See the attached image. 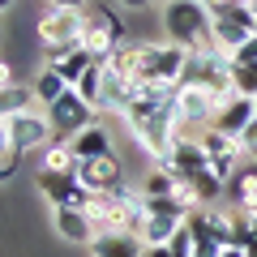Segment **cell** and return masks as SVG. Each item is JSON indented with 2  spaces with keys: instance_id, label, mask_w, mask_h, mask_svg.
<instances>
[{
  "instance_id": "obj_19",
  "label": "cell",
  "mask_w": 257,
  "mask_h": 257,
  "mask_svg": "<svg viewBox=\"0 0 257 257\" xmlns=\"http://www.w3.org/2000/svg\"><path fill=\"white\" fill-rule=\"evenodd\" d=\"M35 86H26V82H13V86H5L0 90V116L9 120V116H22V111H30L35 107Z\"/></svg>"
},
{
  "instance_id": "obj_26",
  "label": "cell",
  "mask_w": 257,
  "mask_h": 257,
  "mask_svg": "<svg viewBox=\"0 0 257 257\" xmlns=\"http://www.w3.org/2000/svg\"><path fill=\"white\" fill-rule=\"evenodd\" d=\"M231 60H236V64H257V35H248L244 43L231 52Z\"/></svg>"
},
{
  "instance_id": "obj_7",
  "label": "cell",
  "mask_w": 257,
  "mask_h": 257,
  "mask_svg": "<svg viewBox=\"0 0 257 257\" xmlns=\"http://www.w3.org/2000/svg\"><path fill=\"white\" fill-rule=\"evenodd\" d=\"M9 138H13V150H18L22 159L35 155V150H47L56 142V128L52 120H47V111H22V116H9Z\"/></svg>"
},
{
  "instance_id": "obj_27",
  "label": "cell",
  "mask_w": 257,
  "mask_h": 257,
  "mask_svg": "<svg viewBox=\"0 0 257 257\" xmlns=\"http://www.w3.org/2000/svg\"><path fill=\"white\" fill-rule=\"evenodd\" d=\"M5 155H18V150H13V138H9V120L0 116V159Z\"/></svg>"
},
{
  "instance_id": "obj_28",
  "label": "cell",
  "mask_w": 257,
  "mask_h": 257,
  "mask_svg": "<svg viewBox=\"0 0 257 257\" xmlns=\"http://www.w3.org/2000/svg\"><path fill=\"white\" fill-rule=\"evenodd\" d=\"M13 82H18V73H13V64L0 56V90H5V86H13Z\"/></svg>"
},
{
  "instance_id": "obj_3",
  "label": "cell",
  "mask_w": 257,
  "mask_h": 257,
  "mask_svg": "<svg viewBox=\"0 0 257 257\" xmlns=\"http://www.w3.org/2000/svg\"><path fill=\"white\" fill-rule=\"evenodd\" d=\"M248 35H257V18H253V9H248L244 0H223V5L210 9V39L227 56L236 52Z\"/></svg>"
},
{
  "instance_id": "obj_11",
  "label": "cell",
  "mask_w": 257,
  "mask_h": 257,
  "mask_svg": "<svg viewBox=\"0 0 257 257\" xmlns=\"http://www.w3.org/2000/svg\"><path fill=\"white\" fill-rule=\"evenodd\" d=\"M107 64V60H103ZM138 99V82L128 73H120V69H103V94H99V116H107V111H116V116H124V107Z\"/></svg>"
},
{
  "instance_id": "obj_16",
  "label": "cell",
  "mask_w": 257,
  "mask_h": 257,
  "mask_svg": "<svg viewBox=\"0 0 257 257\" xmlns=\"http://www.w3.org/2000/svg\"><path fill=\"white\" fill-rule=\"evenodd\" d=\"M253 116H257V111H253V99H248V94H236V99L214 116L210 128H219V133H227V138H240V128H244Z\"/></svg>"
},
{
  "instance_id": "obj_24",
  "label": "cell",
  "mask_w": 257,
  "mask_h": 257,
  "mask_svg": "<svg viewBox=\"0 0 257 257\" xmlns=\"http://www.w3.org/2000/svg\"><path fill=\"white\" fill-rule=\"evenodd\" d=\"M172 184H176V176L163 172V167H155V172L146 176V184H142V193H146V197H172Z\"/></svg>"
},
{
  "instance_id": "obj_35",
  "label": "cell",
  "mask_w": 257,
  "mask_h": 257,
  "mask_svg": "<svg viewBox=\"0 0 257 257\" xmlns=\"http://www.w3.org/2000/svg\"><path fill=\"white\" fill-rule=\"evenodd\" d=\"M13 9V0H0V13H9Z\"/></svg>"
},
{
  "instance_id": "obj_36",
  "label": "cell",
  "mask_w": 257,
  "mask_h": 257,
  "mask_svg": "<svg viewBox=\"0 0 257 257\" xmlns=\"http://www.w3.org/2000/svg\"><path fill=\"white\" fill-rule=\"evenodd\" d=\"M253 111H257V99H253Z\"/></svg>"
},
{
  "instance_id": "obj_17",
  "label": "cell",
  "mask_w": 257,
  "mask_h": 257,
  "mask_svg": "<svg viewBox=\"0 0 257 257\" xmlns=\"http://www.w3.org/2000/svg\"><path fill=\"white\" fill-rule=\"evenodd\" d=\"M184 227V219H167V214H146L142 219V227H138V240L146 248H155V244H172V236Z\"/></svg>"
},
{
  "instance_id": "obj_18",
  "label": "cell",
  "mask_w": 257,
  "mask_h": 257,
  "mask_svg": "<svg viewBox=\"0 0 257 257\" xmlns=\"http://www.w3.org/2000/svg\"><path fill=\"white\" fill-rule=\"evenodd\" d=\"M47 64H52V69H56V73H60L69 86H77V82H82V73L94 64V56L86 52V47H69L64 56H56V60H47Z\"/></svg>"
},
{
  "instance_id": "obj_5",
  "label": "cell",
  "mask_w": 257,
  "mask_h": 257,
  "mask_svg": "<svg viewBox=\"0 0 257 257\" xmlns=\"http://www.w3.org/2000/svg\"><path fill=\"white\" fill-rule=\"evenodd\" d=\"M47 111V120H52V128H56V138H64V142H73L82 128H90L94 120H99V111L90 107V103L82 99V94L69 86V90L60 94V99L52 103V107H43Z\"/></svg>"
},
{
  "instance_id": "obj_31",
  "label": "cell",
  "mask_w": 257,
  "mask_h": 257,
  "mask_svg": "<svg viewBox=\"0 0 257 257\" xmlns=\"http://www.w3.org/2000/svg\"><path fill=\"white\" fill-rule=\"evenodd\" d=\"M120 9H150V5H155V0H116Z\"/></svg>"
},
{
  "instance_id": "obj_9",
  "label": "cell",
  "mask_w": 257,
  "mask_h": 257,
  "mask_svg": "<svg viewBox=\"0 0 257 257\" xmlns=\"http://www.w3.org/2000/svg\"><path fill=\"white\" fill-rule=\"evenodd\" d=\"M202 146H206V159H210V172L219 176L223 184H227L231 176L240 172V163H244V150H240V142L227 138V133H219V128H206Z\"/></svg>"
},
{
  "instance_id": "obj_32",
  "label": "cell",
  "mask_w": 257,
  "mask_h": 257,
  "mask_svg": "<svg viewBox=\"0 0 257 257\" xmlns=\"http://www.w3.org/2000/svg\"><path fill=\"white\" fill-rule=\"evenodd\" d=\"M146 257H176V253H172V244H155V248H146Z\"/></svg>"
},
{
  "instance_id": "obj_15",
  "label": "cell",
  "mask_w": 257,
  "mask_h": 257,
  "mask_svg": "<svg viewBox=\"0 0 257 257\" xmlns=\"http://www.w3.org/2000/svg\"><path fill=\"white\" fill-rule=\"evenodd\" d=\"M73 155H77V163L82 159H103V155H116V146H111V133L103 128V116L94 120L90 128H82L73 138Z\"/></svg>"
},
{
  "instance_id": "obj_29",
  "label": "cell",
  "mask_w": 257,
  "mask_h": 257,
  "mask_svg": "<svg viewBox=\"0 0 257 257\" xmlns=\"http://www.w3.org/2000/svg\"><path fill=\"white\" fill-rule=\"evenodd\" d=\"M18 159L22 155H5V159H0V180H9V176L18 172Z\"/></svg>"
},
{
  "instance_id": "obj_2",
  "label": "cell",
  "mask_w": 257,
  "mask_h": 257,
  "mask_svg": "<svg viewBox=\"0 0 257 257\" xmlns=\"http://www.w3.org/2000/svg\"><path fill=\"white\" fill-rule=\"evenodd\" d=\"M82 30H86V9H52L47 5L43 18L35 22V39L47 52V60L64 56L69 47H82Z\"/></svg>"
},
{
  "instance_id": "obj_1",
  "label": "cell",
  "mask_w": 257,
  "mask_h": 257,
  "mask_svg": "<svg viewBox=\"0 0 257 257\" xmlns=\"http://www.w3.org/2000/svg\"><path fill=\"white\" fill-rule=\"evenodd\" d=\"M163 35L189 52L210 43V9L202 0H163Z\"/></svg>"
},
{
  "instance_id": "obj_23",
  "label": "cell",
  "mask_w": 257,
  "mask_h": 257,
  "mask_svg": "<svg viewBox=\"0 0 257 257\" xmlns=\"http://www.w3.org/2000/svg\"><path fill=\"white\" fill-rule=\"evenodd\" d=\"M231 82H236V94L257 99V64H236L231 60Z\"/></svg>"
},
{
  "instance_id": "obj_37",
  "label": "cell",
  "mask_w": 257,
  "mask_h": 257,
  "mask_svg": "<svg viewBox=\"0 0 257 257\" xmlns=\"http://www.w3.org/2000/svg\"><path fill=\"white\" fill-rule=\"evenodd\" d=\"M142 257H146V253H142Z\"/></svg>"
},
{
  "instance_id": "obj_33",
  "label": "cell",
  "mask_w": 257,
  "mask_h": 257,
  "mask_svg": "<svg viewBox=\"0 0 257 257\" xmlns=\"http://www.w3.org/2000/svg\"><path fill=\"white\" fill-rule=\"evenodd\" d=\"M219 257H248V253H244V248H231V244H227V248H223Z\"/></svg>"
},
{
  "instance_id": "obj_30",
  "label": "cell",
  "mask_w": 257,
  "mask_h": 257,
  "mask_svg": "<svg viewBox=\"0 0 257 257\" xmlns=\"http://www.w3.org/2000/svg\"><path fill=\"white\" fill-rule=\"evenodd\" d=\"M52 9H86V0H47Z\"/></svg>"
},
{
  "instance_id": "obj_14",
  "label": "cell",
  "mask_w": 257,
  "mask_h": 257,
  "mask_svg": "<svg viewBox=\"0 0 257 257\" xmlns=\"http://www.w3.org/2000/svg\"><path fill=\"white\" fill-rule=\"evenodd\" d=\"M142 253H146V244L133 231H103L90 240V257H142Z\"/></svg>"
},
{
  "instance_id": "obj_22",
  "label": "cell",
  "mask_w": 257,
  "mask_h": 257,
  "mask_svg": "<svg viewBox=\"0 0 257 257\" xmlns=\"http://www.w3.org/2000/svg\"><path fill=\"white\" fill-rule=\"evenodd\" d=\"M103 69H107V64H103V60H94L90 69H86V73H82V82L73 86V90L82 94V99L90 103L94 111H99V94H103Z\"/></svg>"
},
{
  "instance_id": "obj_8",
  "label": "cell",
  "mask_w": 257,
  "mask_h": 257,
  "mask_svg": "<svg viewBox=\"0 0 257 257\" xmlns=\"http://www.w3.org/2000/svg\"><path fill=\"white\" fill-rule=\"evenodd\" d=\"M35 189L43 193L52 206H77V210H86L90 197H94V193L77 180V172H47V167L35 172Z\"/></svg>"
},
{
  "instance_id": "obj_21",
  "label": "cell",
  "mask_w": 257,
  "mask_h": 257,
  "mask_svg": "<svg viewBox=\"0 0 257 257\" xmlns=\"http://www.w3.org/2000/svg\"><path fill=\"white\" fill-rule=\"evenodd\" d=\"M39 167L47 172H77V155H73V142L56 138L47 150H39Z\"/></svg>"
},
{
  "instance_id": "obj_4",
  "label": "cell",
  "mask_w": 257,
  "mask_h": 257,
  "mask_svg": "<svg viewBox=\"0 0 257 257\" xmlns=\"http://www.w3.org/2000/svg\"><path fill=\"white\" fill-rule=\"evenodd\" d=\"M124 39V22L111 9H86V30H82V47L94 56V60H107Z\"/></svg>"
},
{
  "instance_id": "obj_13",
  "label": "cell",
  "mask_w": 257,
  "mask_h": 257,
  "mask_svg": "<svg viewBox=\"0 0 257 257\" xmlns=\"http://www.w3.org/2000/svg\"><path fill=\"white\" fill-rule=\"evenodd\" d=\"M77 180H82L90 193H111L120 180H124V172H120L116 155H103V159H82V163H77Z\"/></svg>"
},
{
  "instance_id": "obj_25",
  "label": "cell",
  "mask_w": 257,
  "mask_h": 257,
  "mask_svg": "<svg viewBox=\"0 0 257 257\" xmlns=\"http://www.w3.org/2000/svg\"><path fill=\"white\" fill-rule=\"evenodd\" d=\"M236 142H240V150H244V159H257V116L248 120L244 128H240V138H236Z\"/></svg>"
},
{
  "instance_id": "obj_20",
  "label": "cell",
  "mask_w": 257,
  "mask_h": 257,
  "mask_svg": "<svg viewBox=\"0 0 257 257\" xmlns=\"http://www.w3.org/2000/svg\"><path fill=\"white\" fill-rule=\"evenodd\" d=\"M30 86H35V99H39V107H52V103L60 99L64 90H69V82H64V77L56 73L52 64H43V69L35 73V82H30Z\"/></svg>"
},
{
  "instance_id": "obj_10",
  "label": "cell",
  "mask_w": 257,
  "mask_h": 257,
  "mask_svg": "<svg viewBox=\"0 0 257 257\" xmlns=\"http://www.w3.org/2000/svg\"><path fill=\"white\" fill-rule=\"evenodd\" d=\"M206 167H210V159H206L202 138L180 133V138H176V146H172V155H167V163H163V172H172L176 180H193V176L206 172Z\"/></svg>"
},
{
  "instance_id": "obj_12",
  "label": "cell",
  "mask_w": 257,
  "mask_h": 257,
  "mask_svg": "<svg viewBox=\"0 0 257 257\" xmlns=\"http://www.w3.org/2000/svg\"><path fill=\"white\" fill-rule=\"evenodd\" d=\"M52 227H56V236H60V240L82 244V248H90V240L99 236L94 223H90V214L77 210V206H52Z\"/></svg>"
},
{
  "instance_id": "obj_6",
  "label": "cell",
  "mask_w": 257,
  "mask_h": 257,
  "mask_svg": "<svg viewBox=\"0 0 257 257\" xmlns=\"http://www.w3.org/2000/svg\"><path fill=\"white\" fill-rule=\"evenodd\" d=\"M176 107H180L184 128H193V124H214V116L223 111V103H219V90H210V86L180 82L176 86Z\"/></svg>"
},
{
  "instance_id": "obj_34",
  "label": "cell",
  "mask_w": 257,
  "mask_h": 257,
  "mask_svg": "<svg viewBox=\"0 0 257 257\" xmlns=\"http://www.w3.org/2000/svg\"><path fill=\"white\" fill-rule=\"evenodd\" d=\"M244 214H253V219H257V197H253V202L244 206Z\"/></svg>"
}]
</instances>
